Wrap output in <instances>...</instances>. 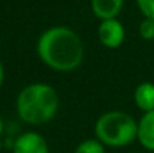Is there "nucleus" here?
<instances>
[{
	"label": "nucleus",
	"mask_w": 154,
	"mask_h": 153,
	"mask_svg": "<svg viewBox=\"0 0 154 153\" xmlns=\"http://www.w3.org/2000/svg\"><path fill=\"white\" fill-rule=\"evenodd\" d=\"M36 50L41 60L57 72H70L76 69L84 57L81 38L64 26L45 30L38 41Z\"/></svg>",
	"instance_id": "nucleus-1"
},
{
	"label": "nucleus",
	"mask_w": 154,
	"mask_h": 153,
	"mask_svg": "<svg viewBox=\"0 0 154 153\" xmlns=\"http://www.w3.org/2000/svg\"><path fill=\"white\" fill-rule=\"evenodd\" d=\"M58 110V96L51 86L33 83L24 87L17 98V111L29 125H44L54 119Z\"/></svg>",
	"instance_id": "nucleus-2"
},
{
	"label": "nucleus",
	"mask_w": 154,
	"mask_h": 153,
	"mask_svg": "<svg viewBox=\"0 0 154 153\" xmlns=\"http://www.w3.org/2000/svg\"><path fill=\"white\" fill-rule=\"evenodd\" d=\"M94 134L103 146L124 147L138 140V123L127 113L109 111L97 119Z\"/></svg>",
	"instance_id": "nucleus-3"
},
{
	"label": "nucleus",
	"mask_w": 154,
	"mask_h": 153,
	"mask_svg": "<svg viewBox=\"0 0 154 153\" xmlns=\"http://www.w3.org/2000/svg\"><path fill=\"white\" fill-rule=\"evenodd\" d=\"M99 39L105 47L108 48H117L123 44L126 32L123 24L117 20V18H111V20H103L99 24Z\"/></svg>",
	"instance_id": "nucleus-4"
},
{
	"label": "nucleus",
	"mask_w": 154,
	"mask_h": 153,
	"mask_svg": "<svg viewBox=\"0 0 154 153\" xmlns=\"http://www.w3.org/2000/svg\"><path fill=\"white\" fill-rule=\"evenodd\" d=\"M14 153H50V149L42 135L26 132L15 140Z\"/></svg>",
	"instance_id": "nucleus-5"
},
{
	"label": "nucleus",
	"mask_w": 154,
	"mask_h": 153,
	"mask_svg": "<svg viewBox=\"0 0 154 153\" xmlns=\"http://www.w3.org/2000/svg\"><path fill=\"white\" fill-rule=\"evenodd\" d=\"M138 141L147 150H154V111L144 113L138 123Z\"/></svg>",
	"instance_id": "nucleus-6"
},
{
	"label": "nucleus",
	"mask_w": 154,
	"mask_h": 153,
	"mask_svg": "<svg viewBox=\"0 0 154 153\" xmlns=\"http://www.w3.org/2000/svg\"><path fill=\"white\" fill-rule=\"evenodd\" d=\"M124 0H91V8L100 20H111L118 15Z\"/></svg>",
	"instance_id": "nucleus-7"
},
{
	"label": "nucleus",
	"mask_w": 154,
	"mask_h": 153,
	"mask_svg": "<svg viewBox=\"0 0 154 153\" xmlns=\"http://www.w3.org/2000/svg\"><path fill=\"white\" fill-rule=\"evenodd\" d=\"M135 102L144 111H154V84L153 83H141L135 89Z\"/></svg>",
	"instance_id": "nucleus-8"
},
{
	"label": "nucleus",
	"mask_w": 154,
	"mask_h": 153,
	"mask_svg": "<svg viewBox=\"0 0 154 153\" xmlns=\"http://www.w3.org/2000/svg\"><path fill=\"white\" fill-rule=\"evenodd\" d=\"M75 153H105V147L99 140H85L78 144Z\"/></svg>",
	"instance_id": "nucleus-9"
},
{
	"label": "nucleus",
	"mask_w": 154,
	"mask_h": 153,
	"mask_svg": "<svg viewBox=\"0 0 154 153\" xmlns=\"http://www.w3.org/2000/svg\"><path fill=\"white\" fill-rule=\"evenodd\" d=\"M139 33L147 41L154 39V20H151V18H144L142 23H141V26H139Z\"/></svg>",
	"instance_id": "nucleus-10"
},
{
	"label": "nucleus",
	"mask_w": 154,
	"mask_h": 153,
	"mask_svg": "<svg viewBox=\"0 0 154 153\" xmlns=\"http://www.w3.org/2000/svg\"><path fill=\"white\" fill-rule=\"evenodd\" d=\"M136 3L145 18L154 20V0H136Z\"/></svg>",
	"instance_id": "nucleus-11"
},
{
	"label": "nucleus",
	"mask_w": 154,
	"mask_h": 153,
	"mask_svg": "<svg viewBox=\"0 0 154 153\" xmlns=\"http://www.w3.org/2000/svg\"><path fill=\"white\" fill-rule=\"evenodd\" d=\"M3 81H5V69H3V65H2V62H0V87H2Z\"/></svg>",
	"instance_id": "nucleus-12"
},
{
	"label": "nucleus",
	"mask_w": 154,
	"mask_h": 153,
	"mask_svg": "<svg viewBox=\"0 0 154 153\" xmlns=\"http://www.w3.org/2000/svg\"><path fill=\"white\" fill-rule=\"evenodd\" d=\"M2 132H3V122H2V119H0V135H2Z\"/></svg>",
	"instance_id": "nucleus-13"
}]
</instances>
